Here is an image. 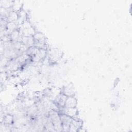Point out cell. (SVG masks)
I'll list each match as a JSON object with an SVG mask.
<instances>
[{
	"mask_svg": "<svg viewBox=\"0 0 132 132\" xmlns=\"http://www.w3.org/2000/svg\"><path fill=\"white\" fill-rule=\"evenodd\" d=\"M48 116L52 121L55 130L58 131H62V125L59 112L56 110L50 109Z\"/></svg>",
	"mask_w": 132,
	"mask_h": 132,
	"instance_id": "cell-1",
	"label": "cell"
},
{
	"mask_svg": "<svg viewBox=\"0 0 132 132\" xmlns=\"http://www.w3.org/2000/svg\"><path fill=\"white\" fill-rule=\"evenodd\" d=\"M59 113H64L70 116L73 119L79 120L78 118V110L76 108H65L64 107L60 108L59 111Z\"/></svg>",
	"mask_w": 132,
	"mask_h": 132,
	"instance_id": "cell-2",
	"label": "cell"
},
{
	"mask_svg": "<svg viewBox=\"0 0 132 132\" xmlns=\"http://www.w3.org/2000/svg\"><path fill=\"white\" fill-rule=\"evenodd\" d=\"M60 117L62 125V131H69V126L73 118L64 113H60Z\"/></svg>",
	"mask_w": 132,
	"mask_h": 132,
	"instance_id": "cell-3",
	"label": "cell"
},
{
	"mask_svg": "<svg viewBox=\"0 0 132 132\" xmlns=\"http://www.w3.org/2000/svg\"><path fill=\"white\" fill-rule=\"evenodd\" d=\"M61 52L57 48H51L48 50V52H47V55L49 57L50 62H56L61 57Z\"/></svg>",
	"mask_w": 132,
	"mask_h": 132,
	"instance_id": "cell-4",
	"label": "cell"
},
{
	"mask_svg": "<svg viewBox=\"0 0 132 132\" xmlns=\"http://www.w3.org/2000/svg\"><path fill=\"white\" fill-rule=\"evenodd\" d=\"M67 96L66 95L60 92V93L58 94L55 97V98L53 101L56 104V105L58 106V107L60 109V108L64 107V104H65V102L67 100Z\"/></svg>",
	"mask_w": 132,
	"mask_h": 132,
	"instance_id": "cell-5",
	"label": "cell"
},
{
	"mask_svg": "<svg viewBox=\"0 0 132 132\" xmlns=\"http://www.w3.org/2000/svg\"><path fill=\"white\" fill-rule=\"evenodd\" d=\"M60 92L64 94L67 96H74L75 91L73 84L70 83L63 87L61 90L60 91Z\"/></svg>",
	"mask_w": 132,
	"mask_h": 132,
	"instance_id": "cell-6",
	"label": "cell"
},
{
	"mask_svg": "<svg viewBox=\"0 0 132 132\" xmlns=\"http://www.w3.org/2000/svg\"><path fill=\"white\" fill-rule=\"evenodd\" d=\"M82 127V122L79 120H72L70 126L69 131H78V130Z\"/></svg>",
	"mask_w": 132,
	"mask_h": 132,
	"instance_id": "cell-7",
	"label": "cell"
},
{
	"mask_svg": "<svg viewBox=\"0 0 132 132\" xmlns=\"http://www.w3.org/2000/svg\"><path fill=\"white\" fill-rule=\"evenodd\" d=\"M77 102L74 96H67L65 102L64 107L65 108H76L77 107Z\"/></svg>",
	"mask_w": 132,
	"mask_h": 132,
	"instance_id": "cell-8",
	"label": "cell"
},
{
	"mask_svg": "<svg viewBox=\"0 0 132 132\" xmlns=\"http://www.w3.org/2000/svg\"><path fill=\"white\" fill-rule=\"evenodd\" d=\"M14 118L13 116L10 113L6 114L4 117L1 119V122L6 125H11L13 124Z\"/></svg>",
	"mask_w": 132,
	"mask_h": 132,
	"instance_id": "cell-9",
	"label": "cell"
},
{
	"mask_svg": "<svg viewBox=\"0 0 132 132\" xmlns=\"http://www.w3.org/2000/svg\"><path fill=\"white\" fill-rule=\"evenodd\" d=\"M33 37L35 41L46 43V38L44 35L40 32H36V33L33 35Z\"/></svg>",
	"mask_w": 132,
	"mask_h": 132,
	"instance_id": "cell-10",
	"label": "cell"
},
{
	"mask_svg": "<svg viewBox=\"0 0 132 132\" xmlns=\"http://www.w3.org/2000/svg\"><path fill=\"white\" fill-rule=\"evenodd\" d=\"M18 18H19L18 13L17 12L11 10L9 12V14H8V17H7L8 22H14L16 23V21H18Z\"/></svg>",
	"mask_w": 132,
	"mask_h": 132,
	"instance_id": "cell-11",
	"label": "cell"
}]
</instances>
